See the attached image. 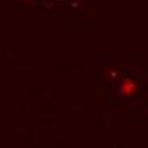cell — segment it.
Returning a JSON list of instances; mask_svg holds the SVG:
<instances>
[{"label":"cell","mask_w":148,"mask_h":148,"mask_svg":"<svg viewBox=\"0 0 148 148\" xmlns=\"http://www.w3.org/2000/svg\"><path fill=\"white\" fill-rule=\"evenodd\" d=\"M58 2H65V0H58Z\"/></svg>","instance_id":"cell-3"},{"label":"cell","mask_w":148,"mask_h":148,"mask_svg":"<svg viewBox=\"0 0 148 148\" xmlns=\"http://www.w3.org/2000/svg\"><path fill=\"white\" fill-rule=\"evenodd\" d=\"M136 92H138V82L133 77H124L119 85V94L123 97H133L136 95Z\"/></svg>","instance_id":"cell-1"},{"label":"cell","mask_w":148,"mask_h":148,"mask_svg":"<svg viewBox=\"0 0 148 148\" xmlns=\"http://www.w3.org/2000/svg\"><path fill=\"white\" fill-rule=\"evenodd\" d=\"M32 2H36V0H29V2H27V3H32Z\"/></svg>","instance_id":"cell-2"}]
</instances>
